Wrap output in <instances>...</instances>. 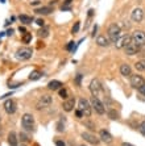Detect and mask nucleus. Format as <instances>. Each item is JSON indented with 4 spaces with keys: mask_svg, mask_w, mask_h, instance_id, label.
<instances>
[{
    "mask_svg": "<svg viewBox=\"0 0 145 146\" xmlns=\"http://www.w3.org/2000/svg\"><path fill=\"white\" fill-rule=\"evenodd\" d=\"M122 37V31H120V27L116 24H112L110 25V28H108V38H110V41L111 42H116V41L119 40V38Z\"/></svg>",
    "mask_w": 145,
    "mask_h": 146,
    "instance_id": "1",
    "label": "nucleus"
},
{
    "mask_svg": "<svg viewBox=\"0 0 145 146\" xmlns=\"http://www.w3.org/2000/svg\"><path fill=\"white\" fill-rule=\"evenodd\" d=\"M78 109L79 111H82V113H83V116H86V117H90L91 116V104L86 100V99H79V102H78Z\"/></svg>",
    "mask_w": 145,
    "mask_h": 146,
    "instance_id": "2",
    "label": "nucleus"
},
{
    "mask_svg": "<svg viewBox=\"0 0 145 146\" xmlns=\"http://www.w3.org/2000/svg\"><path fill=\"white\" fill-rule=\"evenodd\" d=\"M21 125L25 130H33L34 128V117L31 113H25L21 119Z\"/></svg>",
    "mask_w": 145,
    "mask_h": 146,
    "instance_id": "3",
    "label": "nucleus"
},
{
    "mask_svg": "<svg viewBox=\"0 0 145 146\" xmlns=\"http://www.w3.org/2000/svg\"><path fill=\"white\" fill-rule=\"evenodd\" d=\"M32 54H33L32 49H29V48H20L19 50L16 51V58H17V59H20V61H28V59H31V58H32Z\"/></svg>",
    "mask_w": 145,
    "mask_h": 146,
    "instance_id": "4",
    "label": "nucleus"
},
{
    "mask_svg": "<svg viewBox=\"0 0 145 146\" xmlns=\"http://www.w3.org/2000/svg\"><path fill=\"white\" fill-rule=\"evenodd\" d=\"M91 107L95 109V112L96 113H99V115H104V112H106L104 104H103V103L94 95H92V98H91Z\"/></svg>",
    "mask_w": 145,
    "mask_h": 146,
    "instance_id": "5",
    "label": "nucleus"
},
{
    "mask_svg": "<svg viewBox=\"0 0 145 146\" xmlns=\"http://www.w3.org/2000/svg\"><path fill=\"white\" fill-rule=\"evenodd\" d=\"M131 37H132V41H133L135 44H137L140 48L145 46V33L142 31H135L132 33Z\"/></svg>",
    "mask_w": 145,
    "mask_h": 146,
    "instance_id": "6",
    "label": "nucleus"
},
{
    "mask_svg": "<svg viewBox=\"0 0 145 146\" xmlns=\"http://www.w3.org/2000/svg\"><path fill=\"white\" fill-rule=\"evenodd\" d=\"M51 104V96L49 95H42L40 98V100L37 102V109H44V108H47V107H50Z\"/></svg>",
    "mask_w": 145,
    "mask_h": 146,
    "instance_id": "7",
    "label": "nucleus"
},
{
    "mask_svg": "<svg viewBox=\"0 0 145 146\" xmlns=\"http://www.w3.org/2000/svg\"><path fill=\"white\" fill-rule=\"evenodd\" d=\"M129 83H131V86L133 87V88L138 90L145 83V80H144V78H142L141 75L136 74V75H131V80H129Z\"/></svg>",
    "mask_w": 145,
    "mask_h": 146,
    "instance_id": "8",
    "label": "nucleus"
},
{
    "mask_svg": "<svg viewBox=\"0 0 145 146\" xmlns=\"http://www.w3.org/2000/svg\"><path fill=\"white\" fill-rule=\"evenodd\" d=\"M131 19L133 21H136V23H140V21H142V19H144V9L140 7L135 8V9L131 12Z\"/></svg>",
    "mask_w": 145,
    "mask_h": 146,
    "instance_id": "9",
    "label": "nucleus"
},
{
    "mask_svg": "<svg viewBox=\"0 0 145 146\" xmlns=\"http://www.w3.org/2000/svg\"><path fill=\"white\" fill-rule=\"evenodd\" d=\"M124 49H125V53H127L128 55H135L140 51V46H138L137 44H135L133 41H131Z\"/></svg>",
    "mask_w": 145,
    "mask_h": 146,
    "instance_id": "10",
    "label": "nucleus"
},
{
    "mask_svg": "<svg viewBox=\"0 0 145 146\" xmlns=\"http://www.w3.org/2000/svg\"><path fill=\"white\" fill-rule=\"evenodd\" d=\"M90 91H91V94L94 96H96L102 91V84L98 79H92L91 80V83H90Z\"/></svg>",
    "mask_w": 145,
    "mask_h": 146,
    "instance_id": "11",
    "label": "nucleus"
},
{
    "mask_svg": "<svg viewBox=\"0 0 145 146\" xmlns=\"http://www.w3.org/2000/svg\"><path fill=\"white\" fill-rule=\"evenodd\" d=\"M131 41H132L131 36H123V37H120L116 42H115V46H116L118 49H123V48H125Z\"/></svg>",
    "mask_w": 145,
    "mask_h": 146,
    "instance_id": "12",
    "label": "nucleus"
},
{
    "mask_svg": "<svg viewBox=\"0 0 145 146\" xmlns=\"http://www.w3.org/2000/svg\"><path fill=\"white\" fill-rule=\"evenodd\" d=\"M4 109H5L7 113L13 115V113L16 112V103H15L12 99H9V100H7V102L4 103Z\"/></svg>",
    "mask_w": 145,
    "mask_h": 146,
    "instance_id": "13",
    "label": "nucleus"
},
{
    "mask_svg": "<svg viewBox=\"0 0 145 146\" xmlns=\"http://www.w3.org/2000/svg\"><path fill=\"white\" fill-rule=\"evenodd\" d=\"M74 106H75V99L70 98V99H67L66 102H63L62 108H63V111H66V112H70V111L74 109Z\"/></svg>",
    "mask_w": 145,
    "mask_h": 146,
    "instance_id": "14",
    "label": "nucleus"
},
{
    "mask_svg": "<svg viewBox=\"0 0 145 146\" xmlns=\"http://www.w3.org/2000/svg\"><path fill=\"white\" fill-rule=\"evenodd\" d=\"M82 138H83L84 141H87V142H90L91 145H98V143H99V139L96 138L95 136L90 134V133H82Z\"/></svg>",
    "mask_w": 145,
    "mask_h": 146,
    "instance_id": "15",
    "label": "nucleus"
},
{
    "mask_svg": "<svg viewBox=\"0 0 145 146\" xmlns=\"http://www.w3.org/2000/svg\"><path fill=\"white\" fill-rule=\"evenodd\" d=\"M110 38L108 37H106L104 34H100V36H98L96 37V44L99 45V46H108L110 45Z\"/></svg>",
    "mask_w": 145,
    "mask_h": 146,
    "instance_id": "16",
    "label": "nucleus"
},
{
    "mask_svg": "<svg viewBox=\"0 0 145 146\" xmlns=\"http://www.w3.org/2000/svg\"><path fill=\"white\" fill-rule=\"evenodd\" d=\"M100 139L104 143H111L112 142V136L107 130H100Z\"/></svg>",
    "mask_w": 145,
    "mask_h": 146,
    "instance_id": "17",
    "label": "nucleus"
},
{
    "mask_svg": "<svg viewBox=\"0 0 145 146\" xmlns=\"http://www.w3.org/2000/svg\"><path fill=\"white\" fill-rule=\"evenodd\" d=\"M120 72H122L123 76H131L132 75V70H131V66L124 63V65L120 66Z\"/></svg>",
    "mask_w": 145,
    "mask_h": 146,
    "instance_id": "18",
    "label": "nucleus"
},
{
    "mask_svg": "<svg viewBox=\"0 0 145 146\" xmlns=\"http://www.w3.org/2000/svg\"><path fill=\"white\" fill-rule=\"evenodd\" d=\"M62 82L59 80H50L49 82V84H47V87H49V90H53V91H57V90H59L62 87Z\"/></svg>",
    "mask_w": 145,
    "mask_h": 146,
    "instance_id": "19",
    "label": "nucleus"
},
{
    "mask_svg": "<svg viewBox=\"0 0 145 146\" xmlns=\"http://www.w3.org/2000/svg\"><path fill=\"white\" fill-rule=\"evenodd\" d=\"M34 12L38 15H49L53 12V8H51L50 5H49V7H41V8H38V9H36Z\"/></svg>",
    "mask_w": 145,
    "mask_h": 146,
    "instance_id": "20",
    "label": "nucleus"
},
{
    "mask_svg": "<svg viewBox=\"0 0 145 146\" xmlns=\"http://www.w3.org/2000/svg\"><path fill=\"white\" fill-rule=\"evenodd\" d=\"M8 142L11 146H17V136L15 132H11L8 134Z\"/></svg>",
    "mask_w": 145,
    "mask_h": 146,
    "instance_id": "21",
    "label": "nucleus"
},
{
    "mask_svg": "<svg viewBox=\"0 0 145 146\" xmlns=\"http://www.w3.org/2000/svg\"><path fill=\"white\" fill-rule=\"evenodd\" d=\"M19 20H20L23 24L28 25V24H32V23H33V17L27 16V15H21V16L19 17Z\"/></svg>",
    "mask_w": 145,
    "mask_h": 146,
    "instance_id": "22",
    "label": "nucleus"
},
{
    "mask_svg": "<svg viewBox=\"0 0 145 146\" xmlns=\"http://www.w3.org/2000/svg\"><path fill=\"white\" fill-rule=\"evenodd\" d=\"M135 67L137 71H145V59H141V61H137L135 63Z\"/></svg>",
    "mask_w": 145,
    "mask_h": 146,
    "instance_id": "23",
    "label": "nucleus"
},
{
    "mask_svg": "<svg viewBox=\"0 0 145 146\" xmlns=\"http://www.w3.org/2000/svg\"><path fill=\"white\" fill-rule=\"evenodd\" d=\"M41 76H42V72L36 70V71H33L31 75H29V80H38Z\"/></svg>",
    "mask_w": 145,
    "mask_h": 146,
    "instance_id": "24",
    "label": "nucleus"
},
{
    "mask_svg": "<svg viewBox=\"0 0 145 146\" xmlns=\"http://www.w3.org/2000/svg\"><path fill=\"white\" fill-rule=\"evenodd\" d=\"M71 1H73V0H65V3H63V5H62L61 9L62 11H70L71 9V7H70Z\"/></svg>",
    "mask_w": 145,
    "mask_h": 146,
    "instance_id": "25",
    "label": "nucleus"
},
{
    "mask_svg": "<svg viewBox=\"0 0 145 146\" xmlns=\"http://www.w3.org/2000/svg\"><path fill=\"white\" fill-rule=\"evenodd\" d=\"M57 130H58V132H63V130H65V121H63V120H59V121H58Z\"/></svg>",
    "mask_w": 145,
    "mask_h": 146,
    "instance_id": "26",
    "label": "nucleus"
},
{
    "mask_svg": "<svg viewBox=\"0 0 145 146\" xmlns=\"http://www.w3.org/2000/svg\"><path fill=\"white\" fill-rule=\"evenodd\" d=\"M67 95H69V92H67V90L66 88H59V96H61L62 99H67Z\"/></svg>",
    "mask_w": 145,
    "mask_h": 146,
    "instance_id": "27",
    "label": "nucleus"
},
{
    "mask_svg": "<svg viewBox=\"0 0 145 146\" xmlns=\"http://www.w3.org/2000/svg\"><path fill=\"white\" fill-rule=\"evenodd\" d=\"M32 40V33H25V36L23 37V41L25 42V44H28L29 41Z\"/></svg>",
    "mask_w": 145,
    "mask_h": 146,
    "instance_id": "28",
    "label": "nucleus"
},
{
    "mask_svg": "<svg viewBox=\"0 0 145 146\" xmlns=\"http://www.w3.org/2000/svg\"><path fill=\"white\" fill-rule=\"evenodd\" d=\"M79 27H81V23H75V25L73 27V29H71V33H73V34L78 33V31H79Z\"/></svg>",
    "mask_w": 145,
    "mask_h": 146,
    "instance_id": "29",
    "label": "nucleus"
},
{
    "mask_svg": "<svg viewBox=\"0 0 145 146\" xmlns=\"http://www.w3.org/2000/svg\"><path fill=\"white\" fill-rule=\"evenodd\" d=\"M138 130H140V133H141L142 136H145V120L140 124V128H138Z\"/></svg>",
    "mask_w": 145,
    "mask_h": 146,
    "instance_id": "30",
    "label": "nucleus"
},
{
    "mask_svg": "<svg viewBox=\"0 0 145 146\" xmlns=\"http://www.w3.org/2000/svg\"><path fill=\"white\" fill-rule=\"evenodd\" d=\"M108 115L111 116V119L112 120H118L119 119V115L116 112H115V111H110V112H108Z\"/></svg>",
    "mask_w": 145,
    "mask_h": 146,
    "instance_id": "31",
    "label": "nucleus"
},
{
    "mask_svg": "<svg viewBox=\"0 0 145 146\" xmlns=\"http://www.w3.org/2000/svg\"><path fill=\"white\" fill-rule=\"evenodd\" d=\"M47 34H49V32H47L46 29H41V31L38 32V36H40V37H47Z\"/></svg>",
    "mask_w": 145,
    "mask_h": 146,
    "instance_id": "32",
    "label": "nucleus"
},
{
    "mask_svg": "<svg viewBox=\"0 0 145 146\" xmlns=\"http://www.w3.org/2000/svg\"><path fill=\"white\" fill-rule=\"evenodd\" d=\"M36 24H37V25H40V27H44L45 21L42 20V19H37V20H36Z\"/></svg>",
    "mask_w": 145,
    "mask_h": 146,
    "instance_id": "33",
    "label": "nucleus"
},
{
    "mask_svg": "<svg viewBox=\"0 0 145 146\" xmlns=\"http://www.w3.org/2000/svg\"><path fill=\"white\" fill-rule=\"evenodd\" d=\"M75 115H77L78 119H82V117H83V113H82V111H79V109H77V111H75Z\"/></svg>",
    "mask_w": 145,
    "mask_h": 146,
    "instance_id": "34",
    "label": "nucleus"
},
{
    "mask_svg": "<svg viewBox=\"0 0 145 146\" xmlns=\"http://www.w3.org/2000/svg\"><path fill=\"white\" fill-rule=\"evenodd\" d=\"M67 50H74V42H69V45L66 46Z\"/></svg>",
    "mask_w": 145,
    "mask_h": 146,
    "instance_id": "35",
    "label": "nucleus"
},
{
    "mask_svg": "<svg viewBox=\"0 0 145 146\" xmlns=\"http://www.w3.org/2000/svg\"><path fill=\"white\" fill-rule=\"evenodd\" d=\"M138 91H140V94H142V95L145 96V83L141 86V87H140V88H138Z\"/></svg>",
    "mask_w": 145,
    "mask_h": 146,
    "instance_id": "36",
    "label": "nucleus"
},
{
    "mask_svg": "<svg viewBox=\"0 0 145 146\" xmlns=\"http://www.w3.org/2000/svg\"><path fill=\"white\" fill-rule=\"evenodd\" d=\"M84 125L90 126V129H91V130H94V129H95V125L92 124V122H84Z\"/></svg>",
    "mask_w": 145,
    "mask_h": 146,
    "instance_id": "37",
    "label": "nucleus"
},
{
    "mask_svg": "<svg viewBox=\"0 0 145 146\" xmlns=\"http://www.w3.org/2000/svg\"><path fill=\"white\" fill-rule=\"evenodd\" d=\"M81 79H82V75H81V74H78L77 79H75V82H77V84H78V86H81Z\"/></svg>",
    "mask_w": 145,
    "mask_h": 146,
    "instance_id": "38",
    "label": "nucleus"
},
{
    "mask_svg": "<svg viewBox=\"0 0 145 146\" xmlns=\"http://www.w3.org/2000/svg\"><path fill=\"white\" fill-rule=\"evenodd\" d=\"M20 138L23 139V141H27V139H28V136H27V134H24V133H21V134H20Z\"/></svg>",
    "mask_w": 145,
    "mask_h": 146,
    "instance_id": "39",
    "label": "nucleus"
},
{
    "mask_svg": "<svg viewBox=\"0 0 145 146\" xmlns=\"http://www.w3.org/2000/svg\"><path fill=\"white\" fill-rule=\"evenodd\" d=\"M55 145H57V146H65V142H62V141H57V142H55Z\"/></svg>",
    "mask_w": 145,
    "mask_h": 146,
    "instance_id": "40",
    "label": "nucleus"
},
{
    "mask_svg": "<svg viewBox=\"0 0 145 146\" xmlns=\"http://www.w3.org/2000/svg\"><path fill=\"white\" fill-rule=\"evenodd\" d=\"M38 3H40L38 0H32V1H31V4H32V5H37Z\"/></svg>",
    "mask_w": 145,
    "mask_h": 146,
    "instance_id": "41",
    "label": "nucleus"
},
{
    "mask_svg": "<svg viewBox=\"0 0 145 146\" xmlns=\"http://www.w3.org/2000/svg\"><path fill=\"white\" fill-rule=\"evenodd\" d=\"M19 31H20L21 32V33H24V34H25V33H27V31H25V28H19Z\"/></svg>",
    "mask_w": 145,
    "mask_h": 146,
    "instance_id": "42",
    "label": "nucleus"
},
{
    "mask_svg": "<svg viewBox=\"0 0 145 146\" xmlns=\"http://www.w3.org/2000/svg\"><path fill=\"white\" fill-rule=\"evenodd\" d=\"M122 146H133V145H131V143H128V142H123Z\"/></svg>",
    "mask_w": 145,
    "mask_h": 146,
    "instance_id": "43",
    "label": "nucleus"
},
{
    "mask_svg": "<svg viewBox=\"0 0 145 146\" xmlns=\"http://www.w3.org/2000/svg\"><path fill=\"white\" fill-rule=\"evenodd\" d=\"M12 33H13V31H12V29H9V31L7 32V36H11V34H12Z\"/></svg>",
    "mask_w": 145,
    "mask_h": 146,
    "instance_id": "44",
    "label": "nucleus"
},
{
    "mask_svg": "<svg viewBox=\"0 0 145 146\" xmlns=\"http://www.w3.org/2000/svg\"><path fill=\"white\" fill-rule=\"evenodd\" d=\"M3 36H4V32H0V38L3 37Z\"/></svg>",
    "mask_w": 145,
    "mask_h": 146,
    "instance_id": "45",
    "label": "nucleus"
},
{
    "mask_svg": "<svg viewBox=\"0 0 145 146\" xmlns=\"http://www.w3.org/2000/svg\"><path fill=\"white\" fill-rule=\"evenodd\" d=\"M0 3H3V4H4V3H5V0H0Z\"/></svg>",
    "mask_w": 145,
    "mask_h": 146,
    "instance_id": "46",
    "label": "nucleus"
},
{
    "mask_svg": "<svg viewBox=\"0 0 145 146\" xmlns=\"http://www.w3.org/2000/svg\"><path fill=\"white\" fill-rule=\"evenodd\" d=\"M21 146H25V145H21Z\"/></svg>",
    "mask_w": 145,
    "mask_h": 146,
    "instance_id": "47",
    "label": "nucleus"
},
{
    "mask_svg": "<svg viewBox=\"0 0 145 146\" xmlns=\"http://www.w3.org/2000/svg\"><path fill=\"white\" fill-rule=\"evenodd\" d=\"M29 1H32V0H29Z\"/></svg>",
    "mask_w": 145,
    "mask_h": 146,
    "instance_id": "48",
    "label": "nucleus"
},
{
    "mask_svg": "<svg viewBox=\"0 0 145 146\" xmlns=\"http://www.w3.org/2000/svg\"><path fill=\"white\" fill-rule=\"evenodd\" d=\"M82 146H84V145H82Z\"/></svg>",
    "mask_w": 145,
    "mask_h": 146,
    "instance_id": "49",
    "label": "nucleus"
}]
</instances>
